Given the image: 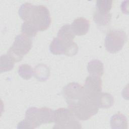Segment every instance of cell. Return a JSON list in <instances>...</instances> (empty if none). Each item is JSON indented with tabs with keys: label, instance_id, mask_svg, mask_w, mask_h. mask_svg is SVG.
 Segmentation results:
<instances>
[{
	"label": "cell",
	"instance_id": "6da1fadb",
	"mask_svg": "<svg viewBox=\"0 0 129 129\" xmlns=\"http://www.w3.org/2000/svg\"><path fill=\"white\" fill-rule=\"evenodd\" d=\"M54 121V111L43 107L40 108L31 107L26 111L25 118L18 124V128H35L42 123H51Z\"/></svg>",
	"mask_w": 129,
	"mask_h": 129
},
{
	"label": "cell",
	"instance_id": "7a4b0ae2",
	"mask_svg": "<svg viewBox=\"0 0 129 129\" xmlns=\"http://www.w3.org/2000/svg\"><path fill=\"white\" fill-rule=\"evenodd\" d=\"M54 128H81L80 122L69 108H59L54 111Z\"/></svg>",
	"mask_w": 129,
	"mask_h": 129
},
{
	"label": "cell",
	"instance_id": "3957f363",
	"mask_svg": "<svg viewBox=\"0 0 129 129\" xmlns=\"http://www.w3.org/2000/svg\"><path fill=\"white\" fill-rule=\"evenodd\" d=\"M62 95L68 107L71 108L85 100L88 97L84 87L76 82H72L62 89Z\"/></svg>",
	"mask_w": 129,
	"mask_h": 129
},
{
	"label": "cell",
	"instance_id": "277c9868",
	"mask_svg": "<svg viewBox=\"0 0 129 129\" xmlns=\"http://www.w3.org/2000/svg\"><path fill=\"white\" fill-rule=\"evenodd\" d=\"M126 40L127 36L124 31L121 30H111L106 35L105 47L109 52L116 53L122 48Z\"/></svg>",
	"mask_w": 129,
	"mask_h": 129
},
{
	"label": "cell",
	"instance_id": "5b68a950",
	"mask_svg": "<svg viewBox=\"0 0 129 129\" xmlns=\"http://www.w3.org/2000/svg\"><path fill=\"white\" fill-rule=\"evenodd\" d=\"M77 119L85 120L96 114L99 109L96 103L88 98L83 102L69 108Z\"/></svg>",
	"mask_w": 129,
	"mask_h": 129
},
{
	"label": "cell",
	"instance_id": "8992f818",
	"mask_svg": "<svg viewBox=\"0 0 129 129\" xmlns=\"http://www.w3.org/2000/svg\"><path fill=\"white\" fill-rule=\"evenodd\" d=\"M37 28L38 31H43L48 28L51 19L48 9L43 6H36L31 21Z\"/></svg>",
	"mask_w": 129,
	"mask_h": 129
},
{
	"label": "cell",
	"instance_id": "52a82bcc",
	"mask_svg": "<svg viewBox=\"0 0 129 129\" xmlns=\"http://www.w3.org/2000/svg\"><path fill=\"white\" fill-rule=\"evenodd\" d=\"M102 82L99 76L91 75L86 79L84 90L87 97L95 102V100L101 92Z\"/></svg>",
	"mask_w": 129,
	"mask_h": 129
},
{
	"label": "cell",
	"instance_id": "ba28073f",
	"mask_svg": "<svg viewBox=\"0 0 129 129\" xmlns=\"http://www.w3.org/2000/svg\"><path fill=\"white\" fill-rule=\"evenodd\" d=\"M32 42L31 39L27 36L19 34L16 36L13 45L10 47L16 53L23 57L31 50Z\"/></svg>",
	"mask_w": 129,
	"mask_h": 129
},
{
	"label": "cell",
	"instance_id": "9c48e42d",
	"mask_svg": "<svg viewBox=\"0 0 129 129\" xmlns=\"http://www.w3.org/2000/svg\"><path fill=\"white\" fill-rule=\"evenodd\" d=\"M90 25V22L87 19L83 17H79L74 20L71 26L75 35L82 36L88 32Z\"/></svg>",
	"mask_w": 129,
	"mask_h": 129
},
{
	"label": "cell",
	"instance_id": "30bf717a",
	"mask_svg": "<svg viewBox=\"0 0 129 129\" xmlns=\"http://www.w3.org/2000/svg\"><path fill=\"white\" fill-rule=\"evenodd\" d=\"M57 37L64 43L73 41L75 35L72 31L70 25L66 24L62 26L58 30Z\"/></svg>",
	"mask_w": 129,
	"mask_h": 129
},
{
	"label": "cell",
	"instance_id": "8fae6325",
	"mask_svg": "<svg viewBox=\"0 0 129 129\" xmlns=\"http://www.w3.org/2000/svg\"><path fill=\"white\" fill-rule=\"evenodd\" d=\"M35 6L31 3H25L23 4L20 7L18 13L20 17L25 22H30L35 10Z\"/></svg>",
	"mask_w": 129,
	"mask_h": 129
},
{
	"label": "cell",
	"instance_id": "7c38bea8",
	"mask_svg": "<svg viewBox=\"0 0 129 129\" xmlns=\"http://www.w3.org/2000/svg\"><path fill=\"white\" fill-rule=\"evenodd\" d=\"M95 102L99 107L107 108L114 104V98L109 93L101 92L95 100Z\"/></svg>",
	"mask_w": 129,
	"mask_h": 129
},
{
	"label": "cell",
	"instance_id": "4fadbf2b",
	"mask_svg": "<svg viewBox=\"0 0 129 129\" xmlns=\"http://www.w3.org/2000/svg\"><path fill=\"white\" fill-rule=\"evenodd\" d=\"M87 70L91 75L101 77L104 73V66L100 60L94 59L88 63Z\"/></svg>",
	"mask_w": 129,
	"mask_h": 129
},
{
	"label": "cell",
	"instance_id": "5bb4252c",
	"mask_svg": "<svg viewBox=\"0 0 129 129\" xmlns=\"http://www.w3.org/2000/svg\"><path fill=\"white\" fill-rule=\"evenodd\" d=\"M35 78L39 81H45L49 77V68L44 64H38L34 69Z\"/></svg>",
	"mask_w": 129,
	"mask_h": 129
},
{
	"label": "cell",
	"instance_id": "9a60e30c",
	"mask_svg": "<svg viewBox=\"0 0 129 129\" xmlns=\"http://www.w3.org/2000/svg\"><path fill=\"white\" fill-rule=\"evenodd\" d=\"M110 124L112 128H127V119L124 115L117 113L111 117Z\"/></svg>",
	"mask_w": 129,
	"mask_h": 129
},
{
	"label": "cell",
	"instance_id": "2e32d148",
	"mask_svg": "<svg viewBox=\"0 0 129 129\" xmlns=\"http://www.w3.org/2000/svg\"><path fill=\"white\" fill-rule=\"evenodd\" d=\"M111 19V14L108 13H103L95 11L94 16L93 20L95 23L99 26H105L108 25Z\"/></svg>",
	"mask_w": 129,
	"mask_h": 129
},
{
	"label": "cell",
	"instance_id": "e0dca14e",
	"mask_svg": "<svg viewBox=\"0 0 129 129\" xmlns=\"http://www.w3.org/2000/svg\"><path fill=\"white\" fill-rule=\"evenodd\" d=\"M15 61L8 54L2 55L0 60V72L3 73L12 70Z\"/></svg>",
	"mask_w": 129,
	"mask_h": 129
},
{
	"label": "cell",
	"instance_id": "ac0fdd59",
	"mask_svg": "<svg viewBox=\"0 0 129 129\" xmlns=\"http://www.w3.org/2000/svg\"><path fill=\"white\" fill-rule=\"evenodd\" d=\"M49 50L52 54L55 55L64 54V43L57 37L54 38L50 44Z\"/></svg>",
	"mask_w": 129,
	"mask_h": 129
},
{
	"label": "cell",
	"instance_id": "d6986e66",
	"mask_svg": "<svg viewBox=\"0 0 129 129\" xmlns=\"http://www.w3.org/2000/svg\"><path fill=\"white\" fill-rule=\"evenodd\" d=\"M22 33L27 37H34L37 34L38 30L37 27L32 23L24 22L21 26Z\"/></svg>",
	"mask_w": 129,
	"mask_h": 129
},
{
	"label": "cell",
	"instance_id": "ffe728a7",
	"mask_svg": "<svg viewBox=\"0 0 129 129\" xmlns=\"http://www.w3.org/2000/svg\"><path fill=\"white\" fill-rule=\"evenodd\" d=\"M18 74L23 79L29 80L34 74V70L27 64H22L18 69Z\"/></svg>",
	"mask_w": 129,
	"mask_h": 129
},
{
	"label": "cell",
	"instance_id": "44dd1931",
	"mask_svg": "<svg viewBox=\"0 0 129 129\" xmlns=\"http://www.w3.org/2000/svg\"><path fill=\"white\" fill-rule=\"evenodd\" d=\"M112 1L109 0H98L96 1V11L103 13H108L112 8Z\"/></svg>",
	"mask_w": 129,
	"mask_h": 129
}]
</instances>
